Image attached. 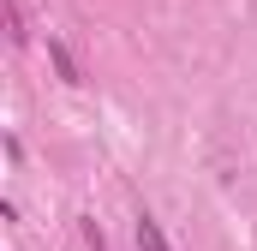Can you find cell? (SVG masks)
<instances>
[{
  "mask_svg": "<svg viewBox=\"0 0 257 251\" xmlns=\"http://www.w3.org/2000/svg\"><path fill=\"white\" fill-rule=\"evenodd\" d=\"M138 251H174L168 233H162V221H156L150 209H138Z\"/></svg>",
  "mask_w": 257,
  "mask_h": 251,
  "instance_id": "1",
  "label": "cell"
},
{
  "mask_svg": "<svg viewBox=\"0 0 257 251\" xmlns=\"http://www.w3.org/2000/svg\"><path fill=\"white\" fill-rule=\"evenodd\" d=\"M48 60H54V72H60L66 84H84V72H78V60H72V48H66L60 36H48Z\"/></svg>",
  "mask_w": 257,
  "mask_h": 251,
  "instance_id": "2",
  "label": "cell"
},
{
  "mask_svg": "<svg viewBox=\"0 0 257 251\" xmlns=\"http://www.w3.org/2000/svg\"><path fill=\"white\" fill-rule=\"evenodd\" d=\"M6 36L24 42V12H18V0H6Z\"/></svg>",
  "mask_w": 257,
  "mask_h": 251,
  "instance_id": "3",
  "label": "cell"
},
{
  "mask_svg": "<svg viewBox=\"0 0 257 251\" xmlns=\"http://www.w3.org/2000/svg\"><path fill=\"white\" fill-rule=\"evenodd\" d=\"M84 245H90V251H108V239H102V227H96V221H84Z\"/></svg>",
  "mask_w": 257,
  "mask_h": 251,
  "instance_id": "4",
  "label": "cell"
}]
</instances>
